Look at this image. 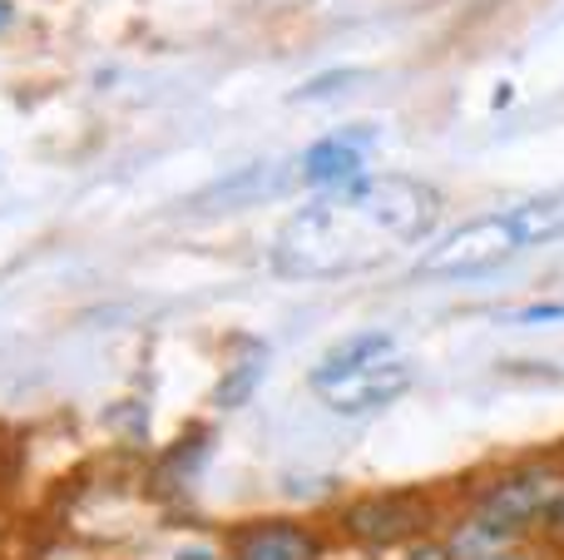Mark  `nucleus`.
I'll use <instances>...</instances> for the list:
<instances>
[{
	"label": "nucleus",
	"mask_w": 564,
	"mask_h": 560,
	"mask_svg": "<svg viewBox=\"0 0 564 560\" xmlns=\"http://www.w3.org/2000/svg\"><path fill=\"white\" fill-rule=\"evenodd\" d=\"M436 214L441 198L421 179L357 174L351 184L317 189V198L278 228L268 263L282 278H307V283L367 273L401 248L421 244Z\"/></svg>",
	"instance_id": "obj_1"
},
{
	"label": "nucleus",
	"mask_w": 564,
	"mask_h": 560,
	"mask_svg": "<svg viewBox=\"0 0 564 560\" xmlns=\"http://www.w3.org/2000/svg\"><path fill=\"white\" fill-rule=\"evenodd\" d=\"M564 502V462L555 456H535V462H520L496 472L476 496H470L466 511L480 516V521L500 526L516 541H530V536H545L550 516Z\"/></svg>",
	"instance_id": "obj_2"
},
{
	"label": "nucleus",
	"mask_w": 564,
	"mask_h": 560,
	"mask_svg": "<svg viewBox=\"0 0 564 560\" xmlns=\"http://www.w3.org/2000/svg\"><path fill=\"white\" fill-rule=\"evenodd\" d=\"M337 526L347 541L367 546V551H391V546L426 541L436 526V502L421 486H377V492L351 496Z\"/></svg>",
	"instance_id": "obj_3"
},
{
	"label": "nucleus",
	"mask_w": 564,
	"mask_h": 560,
	"mask_svg": "<svg viewBox=\"0 0 564 560\" xmlns=\"http://www.w3.org/2000/svg\"><path fill=\"white\" fill-rule=\"evenodd\" d=\"M416 373H411L406 357H377V363H361V367H341V373H312L307 387L327 412L337 417H367L391 407L397 397L411 392Z\"/></svg>",
	"instance_id": "obj_4"
},
{
	"label": "nucleus",
	"mask_w": 564,
	"mask_h": 560,
	"mask_svg": "<svg viewBox=\"0 0 564 560\" xmlns=\"http://www.w3.org/2000/svg\"><path fill=\"white\" fill-rule=\"evenodd\" d=\"M516 254H520V238L510 234L506 214H486V218H470V224L451 228L446 238H436L421 254L416 273L421 278H476V273L510 263Z\"/></svg>",
	"instance_id": "obj_5"
},
{
	"label": "nucleus",
	"mask_w": 564,
	"mask_h": 560,
	"mask_svg": "<svg viewBox=\"0 0 564 560\" xmlns=\"http://www.w3.org/2000/svg\"><path fill=\"white\" fill-rule=\"evenodd\" d=\"M224 560H322V531L292 516L238 521L224 536Z\"/></svg>",
	"instance_id": "obj_6"
},
{
	"label": "nucleus",
	"mask_w": 564,
	"mask_h": 560,
	"mask_svg": "<svg viewBox=\"0 0 564 560\" xmlns=\"http://www.w3.org/2000/svg\"><path fill=\"white\" fill-rule=\"evenodd\" d=\"M377 139L371 125H347L337 134H322L317 144L302 149L297 159V179L307 189H337V184H351L357 174H367V149Z\"/></svg>",
	"instance_id": "obj_7"
},
{
	"label": "nucleus",
	"mask_w": 564,
	"mask_h": 560,
	"mask_svg": "<svg viewBox=\"0 0 564 560\" xmlns=\"http://www.w3.org/2000/svg\"><path fill=\"white\" fill-rule=\"evenodd\" d=\"M263 373H268V343L238 333L234 337V357H228L224 373H218L214 407L218 412H238V407H248L253 402V392L263 387Z\"/></svg>",
	"instance_id": "obj_8"
},
{
	"label": "nucleus",
	"mask_w": 564,
	"mask_h": 560,
	"mask_svg": "<svg viewBox=\"0 0 564 560\" xmlns=\"http://www.w3.org/2000/svg\"><path fill=\"white\" fill-rule=\"evenodd\" d=\"M510 234L520 238V248H545L564 238V189H550V194H535L525 204L506 208Z\"/></svg>",
	"instance_id": "obj_9"
},
{
	"label": "nucleus",
	"mask_w": 564,
	"mask_h": 560,
	"mask_svg": "<svg viewBox=\"0 0 564 560\" xmlns=\"http://www.w3.org/2000/svg\"><path fill=\"white\" fill-rule=\"evenodd\" d=\"M377 357H397V337L381 333V327H367V333H351L341 343H332L312 373H341V367H361V363H377Z\"/></svg>",
	"instance_id": "obj_10"
},
{
	"label": "nucleus",
	"mask_w": 564,
	"mask_h": 560,
	"mask_svg": "<svg viewBox=\"0 0 564 560\" xmlns=\"http://www.w3.org/2000/svg\"><path fill=\"white\" fill-rule=\"evenodd\" d=\"M516 323H564V303H530V308H516Z\"/></svg>",
	"instance_id": "obj_11"
},
{
	"label": "nucleus",
	"mask_w": 564,
	"mask_h": 560,
	"mask_svg": "<svg viewBox=\"0 0 564 560\" xmlns=\"http://www.w3.org/2000/svg\"><path fill=\"white\" fill-rule=\"evenodd\" d=\"M401 560H456V556L446 551V541H431V536H426V541H411Z\"/></svg>",
	"instance_id": "obj_12"
},
{
	"label": "nucleus",
	"mask_w": 564,
	"mask_h": 560,
	"mask_svg": "<svg viewBox=\"0 0 564 560\" xmlns=\"http://www.w3.org/2000/svg\"><path fill=\"white\" fill-rule=\"evenodd\" d=\"M480 560H545V556H540V551H530V546L520 541V546H506V551H496V556H480Z\"/></svg>",
	"instance_id": "obj_13"
},
{
	"label": "nucleus",
	"mask_w": 564,
	"mask_h": 560,
	"mask_svg": "<svg viewBox=\"0 0 564 560\" xmlns=\"http://www.w3.org/2000/svg\"><path fill=\"white\" fill-rule=\"evenodd\" d=\"M545 536H550V541H555V546H564V502L555 506V516H550V526H545Z\"/></svg>",
	"instance_id": "obj_14"
},
{
	"label": "nucleus",
	"mask_w": 564,
	"mask_h": 560,
	"mask_svg": "<svg viewBox=\"0 0 564 560\" xmlns=\"http://www.w3.org/2000/svg\"><path fill=\"white\" fill-rule=\"evenodd\" d=\"M15 25V0H0V30Z\"/></svg>",
	"instance_id": "obj_15"
}]
</instances>
